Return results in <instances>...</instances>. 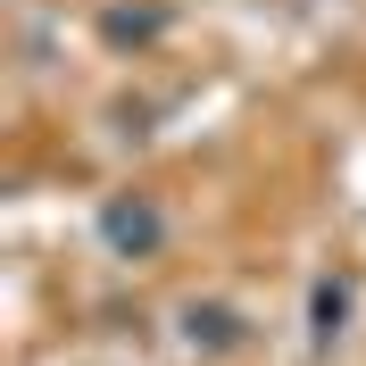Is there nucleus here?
Here are the masks:
<instances>
[{
	"instance_id": "f257e3e1",
	"label": "nucleus",
	"mask_w": 366,
	"mask_h": 366,
	"mask_svg": "<svg viewBox=\"0 0 366 366\" xmlns=\"http://www.w3.org/2000/svg\"><path fill=\"white\" fill-rule=\"evenodd\" d=\"M109 242H117V250H150V242H159V217H150V208H125V200H117L109 208Z\"/></svg>"
},
{
	"instance_id": "f03ea898",
	"label": "nucleus",
	"mask_w": 366,
	"mask_h": 366,
	"mask_svg": "<svg viewBox=\"0 0 366 366\" xmlns=\"http://www.w3.org/2000/svg\"><path fill=\"white\" fill-rule=\"evenodd\" d=\"M183 333H192V342H208V350H233V342H242V325H233L225 308H192V317H183Z\"/></svg>"
},
{
	"instance_id": "7ed1b4c3",
	"label": "nucleus",
	"mask_w": 366,
	"mask_h": 366,
	"mask_svg": "<svg viewBox=\"0 0 366 366\" xmlns=\"http://www.w3.org/2000/svg\"><path fill=\"white\" fill-rule=\"evenodd\" d=\"M342 317H350V283L333 274V283H317V342H333V333H342Z\"/></svg>"
}]
</instances>
